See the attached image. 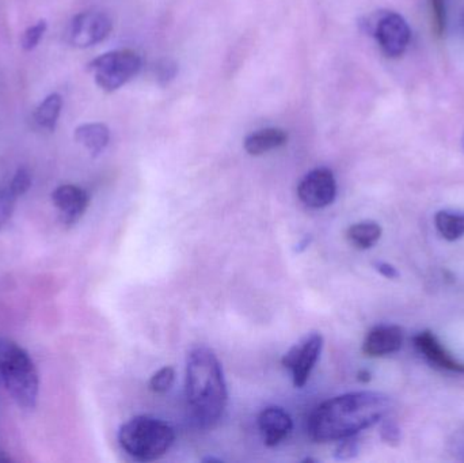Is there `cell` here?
<instances>
[{
    "instance_id": "7a4b0ae2",
    "label": "cell",
    "mask_w": 464,
    "mask_h": 463,
    "mask_svg": "<svg viewBox=\"0 0 464 463\" xmlns=\"http://www.w3.org/2000/svg\"><path fill=\"white\" fill-rule=\"evenodd\" d=\"M187 399L190 415L201 429H214L225 415L227 385L222 364L209 348H196L188 356Z\"/></svg>"
},
{
    "instance_id": "7c38bea8",
    "label": "cell",
    "mask_w": 464,
    "mask_h": 463,
    "mask_svg": "<svg viewBox=\"0 0 464 463\" xmlns=\"http://www.w3.org/2000/svg\"><path fill=\"white\" fill-rule=\"evenodd\" d=\"M405 333L395 325H381L370 331L362 342V352L370 358L392 355L402 348Z\"/></svg>"
},
{
    "instance_id": "30bf717a",
    "label": "cell",
    "mask_w": 464,
    "mask_h": 463,
    "mask_svg": "<svg viewBox=\"0 0 464 463\" xmlns=\"http://www.w3.org/2000/svg\"><path fill=\"white\" fill-rule=\"evenodd\" d=\"M52 201L59 211L63 225L73 226L82 219L89 208L90 196L81 187L65 184L53 190Z\"/></svg>"
},
{
    "instance_id": "8fae6325",
    "label": "cell",
    "mask_w": 464,
    "mask_h": 463,
    "mask_svg": "<svg viewBox=\"0 0 464 463\" xmlns=\"http://www.w3.org/2000/svg\"><path fill=\"white\" fill-rule=\"evenodd\" d=\"M414 345L417 351L436 369L443 371L464 374V363L455 359L439 342L432 332L425 331L414 336Z\"/></svg>"
},
{
    "instance_id": "8992f818",
    "label": "cell",
    "mask_w": 464,
    "mask_h": 463,
    "mask_svg": "<svg viewBox=\"0 0 464 463\" xmlns=\"http://www.w3.org/2000/svg\"><path fill=\"white\" fill-rule=\"evenodd\" d=\"M373 35L386 56H402L411 40V30L406 19L394 11L379 14L373 24Z\"/></svg>"
},
{
    "instance_id": "9c48e42d",
    "label": "cell",
    "mask_w": 464,
    "mask_h": 463,
    "mask_svg": "<svg viewBox=\"0 0 464 463\" xmlns=\"http://www.w3.org/2000/svg\"><path fill=\"white\" fill-rule=\"evenodd\" d=\"M300 200L311 208H324L334 201L337 196V182L330 169H314L305 174L297 187Z\"/></svg>"
},
{
    "instance_id": "d4e9b609",
    "label": "cell",
    "mask_w": 464,
    "mask_h": 463,
    "mask_svg": "<svg viewBox=\"0 0 464 463\" xmlns=\"http://www.w3.org/2000/svg\"><path fill=\"white\" fill-rule=\"evenodd\" d=\"M381 437L390 446H398L401 442V429L394 421H384L382 424Z\"/></svg>"
},
{
    "instance_id": "d6986e66",
    "label": "cell",
    "mask_w": 464,
    "mask_h": 463,
    "mask_svg": "<svg viewBox=\"0 0 464 463\" xmlns=\"http://www.w3.org/2000/svg\"><path fill=\"white\" fill-rule=\"evenodd\" d=\"M430 11L432 29L438 37H443L447 27V2L446 0H428Z\"/></svg>"
},
{
    "instance_id": "4316f807",
    "label": "cell",
    "mask_w": 464,
    "mask_h": 463,
    "mask_svg": "<svg viewBox=\"0 0 464 463\" xmlns=\"http://www.w3.org/2000/svg\"><path fill=\"white\" fill-rule=\"evenodd\" d=\"M376 271L382 275V276L386 277V279H398L400 277V272L397 271L395 266L390 265V264L383 263V261H379V263L373 264Z\"/></svg>"
},
{
    "instance_id": "e0dca14e",
    "label": "cell",
    "mask_w": 464,
    "mask_h": 463,
    "mask_svg": "<svg viewBox=\"0 0 464 463\" xmlns=\"http://www.w3.org/2000/svg\"><path fill=\"white\" fill-rule=\"evenodd\" d=\"M382 233L383 230L379 223L365 220V222L351 226L346 231V238L357 249L367 250L375 246L376 242L381 239Z\"/></svg>"
},
{
    "instance_id": "cb8c5ba5",
    "label": "cell",
    "mask_w": 464,
    "mask_h": 463,
    "mask_svg": "<svg viewBox=\"0 0 464 463\" xmlns=\"http://www.w3.org/2000/svg\"><path fill=\"white\" fill-rule=\"evenodd\" d=\"M360 453V445L353 437L345 438L343 443L337 446L334 451V458L337 461H351L356 458Z\"/></svg>"
},
{
    "instance_id": "52a82bcc",
    "label": "cell",
    "mask_w": 464,
    "mask_h": 463,
    "mask_svg": "<svg viewBox=\"0 0 464 463\" xmlns=\"http://www.w3.org/2000/svg\"><path fill=\"white\" fill-rule=\"evenodd\" d=\"M113 29L108 14L101 11H84L73 16L67 29V41L75 48H90L102 43Z\"/></svg>"
},
{
    "instance_id": "ba28073f",
    "label": "cell",
    "mask_w": 464,
    "mask_h": 463,
    "mask_svg": "<svg viewBox=\"0 0 464 463\" xmlns=\"http://www.w3.org/2000/svg\"><path fill=\"white\" fill-rule=\"evenodd\" d=\"M322 348L324 337L321 333L314 332L284 355L281 363L292 372L295 388H303L308 382L311 372L321 356Z\"/></svg>"
},
{
    "instance_id": "6da1fadb",
    "label": "cell",
    "mask_w": 464,
    "mask_h": 463,
    "mask_svg": "<svg viewBox=\"0 0 464 463\" xmlns=\"http://www.w3.org/2000/svg\"><path fill=\"white\" fill-rule=\"evenodd\" d=\"M392 408L389 397L376 391H356L327 400L308 419V434L315 442L354 437L384 418Z\"/></svg>"
},
{
    "instance_id": "ffe728a7",
    "label": "cell",
    "mask_w": 464,
    "mask_h": 463,
    "mask_svg": "<svg viewBox=\"0 0 464 463\" xmlns=\"http://www.w3.org/2000/svg\"><path fill=\"white\" fill-rule=\"evenodd\" d=\"M46 29H48V24H46L45 19H40L32 26L27 27L22 34V48L24 51H33V49L37 48L38 43L45 34Z\"/></svg>"
},
{
    "instance_id": "2e32d148",
    "label": "cell",
    "mask_w": 464,
    "mask_h": 463,
    "mask_svg": "<svg viewBox=\"0 0 464 463\" xmlns=\"http://www.w3.org/2000/svg\"><path fill=\"white\" fill-rule=\"evenodd\" d=\"M63 98L57 92H52L48 97L41 101L40 105L35 108L34 121L41 130L52 132L56 128L62 113Z\"/></svg>"
},
{
    "instance_id": "277c9868",
    "label": "cell",
    "mask_w": 464,
    "mask_h": 463,
    "mask_svg": "<svg viewBox=\"0 0 464 463\" xmlns=\"http://www.w3.org/2000/svg\"><path fill=\"white\" fill-rule=\"evenodd\" d=\"M176 440V432L165 421L149 416H136L119 431L122 450L136 461L151 462L162 458Z\"/></svg>"
},
{
    "instance_id": "603a6c76",
    "label": "cell",
    "mask_w": 464,
    "mask_h": 463,
    "mask_svg": "<svg viewBox=\"0 0 464 463\" xmlns=\"http://www.w3.org/2000/svg\"><path fill=\"white\" fill-rule=\"evenodd\" d=\"M16 198L10 189H0V230L7 225L15 208Z\"/></svg>"
},
{
    "instance_id": "3957f363",
    "label": "cell",
    "mask_w": 464,
    "mask_h": 463,
    "mask_svg": "<svg viewBox=\"0 0 464 463\" xmlns=\"http://www.w3.org/2000/svg\"><path fill=\"white\" fill-rule=\"evenodd\" d=\"M0 381L18 407H35L40 388L37 369L29 353L5 337H0Z\"/></svg>"
},
{
    "instance_id": "9a60e30c",
    "label": "cell",
    "mask_w": 464,
    "mask_h": 463,
    "mask_svg": "<svg viewBox=\"0 0 464 463\" xmlns=\"http://www.w3.org/2000/svg\"><path fill=\"white\" fill-rule=\"evenodd\" d=\"M75 140L86 149L92 157H98L108 147L111 130L102 122H87L76 128Z\"/></svg>"
},
{
    "instance_id": "7402d4cb",
    "label": "cell",
    "mask_w": 464,
    "mask_h": 463,
    "mask_svg": "<svg viewBox=\"0 0 464 463\" xmlns=\"http://www.w3.org/2000/svg\"><path fill=\"white\" fill-rule=\"evenodd\" d=\"M30 187H32V174H30L29 169L19 168L16 173L14 174L13 179L8 185V189L18 198L24 196L30 189Z\"/></svg>"
},
{
    "instance_id": "5b68a950",
    "label": "cell",
    "mask_w": 464,
    "mask_h": 463,
    "mask_svg": "<svg viewBox=\"0 0 464 463\" xmlns=\"http://www.w3.org/2000/svg\"><path fill=\"white\" fill-rule=\"evenodd\" d=\"M143 60L132 49H117L101 54L89 64L95 83L106 92H113L140 72Z\"/></svg>"
},
{
    "instance_id": "ac0fdd59",
    "label": "cell",
    "mask_w": 464,
    "mask_h": 463,
    "mask_svg": "<svg viewBox=\"0 0 464 463\" xmlns=\"http://www.w3.org/2000/svg\"><path fill=\"white\" fill-rule=\"evenodd\" d=\"M436 228L447 241L464 236V212L440 211L435 217Z\"/></svg>"
},
{
    "instance_id": "f546056e",
    "label": "cell",
    "mask_w": 464,
    "mask_h": 463,
    "mask_svg": "<svg viewBox=\"0 0 464 463\" xmlns=\"http://www.w3.org/2000/svg\"><path fill=\"white\" fill-rule=\"evenodd\" d=\"M203 462H222L220 459L212 458V457H209V458H204Z\"/></svg>"
},
{
    "instance_id": "f1b7e54d",
    "label": "cell",
    "mask_w": 464,
    "mask_h": 463,
    "mask_svg": "<svg viewBox=\"0 0 464 463\" xmlns=\"http://www.w3.org/2000/svg\"><path fill=\"white\" fill-rule=\"evenodd\" d=\"M310 244H311V236H310V238H308V236H307V238L303 239V241L300 242L299 245H297L296 252L302 253L303 250L307 249L308 245H310Z\"/></svg>"
},
{
    "instance_id": "83f0119b",
    "label": "cell",
    "mask_w": 464,
    "mask_h": 463,
    "mask_svg": "<svg viewBox=\"0 0 464 463\" xmlns=\"http://www.w3.org/2000/svg\"><path fill=\"white\" fill-rule=\"evenodd\" d=\"M357 380H359L360 382L368 383L372 380V374H371L368 370H362V371H359V374H357Z\"/></svg>"
},
{
    "instance_id": "4fadbf2b",
    "label": "cell",
    "mask_w": 464,
    "mask_h": 463,
    "mask_svg": "<svg viewBox=\"0 0 464 463\" xmlns=\"http://www.w3.org/2000/svg\"><path fill=\"white\" fill-rule=\"evenodd\" d=\"M259 431L267 448L280 445L294 429L291 416L283 408L270 407L262 410L258 418Z\"/></svg>"
},
{
    "instance_id": "484cf974",
    "label": "cell",
    "mask_w": 464,
    "mask_h": 463,
    "mask_svg": "<svg viewBox=\"0 0 464 463\" xmlns=\"http://www.w3.org/2000/svg\"><path fill=\"white\" fill-rule=\"evenodd\" d=\"M177 68L176 64L170 62V60H163L160 65H158V76L160 81L169 82L176 76Z\"/></svg>"
},
{
    "instance_id": "5bb4252c",
    "label": "cell",
    "mask_w": 464,
    "mask_h": 463,
    "mask_svg": "<svg viewBox=\"0 0 464 463\" xmlns=\"http://www.w3.org/2000/svg\"><path fill=\"white\" fill-rule=\"evenodd\" d=\"M286 141H288V133L285 130H280V128H265V130L250 133L245 139L243 146H245L247 154L259 157V155L266 154V152L285 146Z\"/></svg>"
},
{
    "instance_id": "44dd1931",
    "label": "cell",
    "mask_w": 464,
    "mask_h": 463,
    "mask_svg": "<svg viewBox=\"0 0 464 463\" xmlns=\"http://www.w3.org/2000/svg\"><path fill=\"white\" fill-rule=\"evenodd\" d=\"M176 380V371L173 367H163L160 371L155 372L150 380V389L154 393L162 394L170 391Z\"/></svg>"
}]
</instances>
